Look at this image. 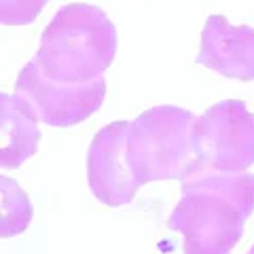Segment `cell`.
<instances>
[{
    "instance_id": "1",
    "label": "cell",
    "mask_w": 254,
    "mask_h": 254,
    "mask_svg": "<svg viewBox=\"0 0 254 254\" xmlns=\"http://www.w3.org/2000/svg\"><path fill=\"white\" fill-rule=\"evenodd\" d=\"M254 210V176L214 174L185 180L168 227L185 237V254H229Z\"/></svg>"
},
{
    "instance_id": "2",
    "label": "cell",
    "mask_w": 254,
    "mask_h": 254,
    "mask_svg": "<svg viewBox=\"0 0 254 254\" xmlns=\"http://www.w3.org/2000/svg\"><path fill=\"white\" fill-rule=\"evenodd\" d=\"M115 51L117 32L110 19L98 6L76 2L55 13L30 64L55 85L85 87L104 81Z\"/></svg>"
},
{
    "instance_id": "3",
    "label": "cell",
    "mask_w": 254,
    "mask_h": 254,
    "mask_svg": "<svg viewBox=\"0 0 254 254\" xmlns=\"http://www.w3.org/2000/svg\"><path fill=\"white\" fill-rule=\"evenodd\" d=\"M195 117L178 106H155L129 123V157L140 185L185 180L193 161Z\"/></svg>"
},
{
    "instance_id": "4",
    "label": "cell",
    "mask_w": 254,
    "mask_h": 254,
    "mask_svg": "<svg viewBox=\"0 0 254 254\" xmlns=\"http://www.w3.org/2000/svg\"><path fill=\"white\" fill-rule=\"evenodd\" d=\"M254 163V115L240 100L210 106L193 123V161L185 180L240 174Z\"/></svg>"
},
{
    "instance_id": "5",
    "label": "cell",
    "mask_w": 254,
    "mask_h": 254,
    "mask_svg": "<svg viewBox=\"0 0 254 254\" xmlns=\"http://www.w3.org/2000/svg\"><path fill=\"white\" fill-rule=\"evenodd\" d=\"M129 123L117 121L100 129L87 155L91 193L110 208L129 203L142 187L129 157Z\"/></svg>"
},
{
    "instance_id": "6",
    "label": "cell",
    "mask_w": 254,
    "mask_h": 254,
    "mask_svg": "<svg viewBox=\"0 0 254 254\" xmlns=\"http://www.w3.org/2000/svg\"><path fill=\"white\" fill-rule=\"evenodd\" d=\"M15 93L32 106L38 121L55 127H68L85 121L102 106L106 95V83H93L85 87L55 85L28 64L19 72Z\"/></svg>"
},
{
    "instance_id": "7",
    "label": "cell",
    "mask_w": 254,
    "mask_h": 254,
    "mask_svg": "<svg viewBox=\"0 0 254 254\" xmlns=\"http://www.w3.org/2000/svg\"><path fill=\"white\" fill-rule=\"evenodd\" d=\"M197 64L229 78L254 81V30L231 26L222 15H212L201 32Z\"/></svg>"
},
{
    "instance_id": "8",
    "label": "cell",
    "mask_w": 254,
    "mask_h": 254,
    "mask_svg": "<svg viewBox=\"0 0 254 254\" xmlns=\"http://www.w3.org/2000/svg\"><path fill=\"white\" fill-rule=\"evenodd\" d=\"M41 127L32 106L17 93L0 91V168L17 170L38 150Z\"/></svg>"
},
{
    "instance_id": "9",
    "label": "cell",
    "mask_w": 254,
    "mask_h": 254,
    "mask_svg": "<svg viewBox=\"0 0 254 254\" xmlns=\"http://www.w3.org/2000/svg\"><path fill=\"white\" fill-rule=\"evenodd\" d=\"M32 220V203L17 182L0 176V240L17 237Z\"/></svg>"
},
{
    "instance_id": "10",
    "label": "cell",
    "mask_w": 254,
    "mask_h": 254,
    "mask_svg": "<svg viewBox=\"0 0 254 254\" xmlns=\"http://www.w3.org/2000/svg\"><path fill=\"white\" fill-rule=\"evenodd\" d=\"M49 0H0V23L26 26L32 23Z\"/></svg>"
},
{
    "instance_id": "11",
    "label": "cell",
    "mask_w": 254,
    "mask_h": 254,
    "mask_svg": "<svg viewBox=\"0 0 254 254\" xmlns=\"http://www.w3.org/2000/svg\"><path fill=\"white\" fill-rule=\"evenodd\" d=\"M248 254H254V246H252V250H250V252H248Z\"/></svg>"
}]
</instances>
